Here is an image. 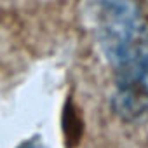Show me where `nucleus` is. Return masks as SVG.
<instances>
[{"instance_id": "obj_3", "label": "nucleus", "mask_w": 148, "mask_h": 148, "mask_svg": "<svg viewBox=\"0 0 148 148\" xmlns=\"http://www.w3.org/2000/svg\"><path fill=\"white\" fill-rule=\"evenodd\" d=\"M18 148H47L38 138H32V139H26L25 143H21Z\"/></svg>"}, {"instance_id": "obj_2", "label": "nucleus", "mask_w": 148, "mask_h": 148, "mask_svg": "<svg viewBox=\"0 0 148 148\" xmlns=\"http://www.w3.org/2000/svg\"><path fill=\"white\" fill-rule=\"evenodd\" d=\"M115 68L112 108L124 122L148 120V44Z\"/></svg>"}, {"instance_id": "obj_1", "label": "nucleus", "mask_w": 148, "mask_h": 148, "mask_svg": "<svg viewBox=\"0 0 148 148\" xmlns=\"http://www.w3.org/2000/svg\"><path fill=\"white\" fill-rule=\"evenodd\" d=\"M84 14L112 66L148 44L146 23L138 0H84Z\"/></svg>"}]
</instances>
